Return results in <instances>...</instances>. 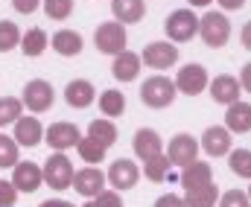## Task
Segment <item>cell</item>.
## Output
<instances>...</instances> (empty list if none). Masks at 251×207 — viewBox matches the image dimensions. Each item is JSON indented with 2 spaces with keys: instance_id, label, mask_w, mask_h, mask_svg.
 <instances>
[{
  "instance_id": "1",
  "label": "cell",
  "mask_w": 251,
  "mask_h": 207,
  "mask_svg": "<svg viewBox=\"0 0 251 207\" xmlns=\"http://www.w3.org/2000/svg\"><path fill=\"white\" fill-rule=\"evenodd\" d=\"M176 96H178L176 79H167V76H149L140 88V102L149 108H170Z\"/></svg>"
},
{
  "instance_id": "2",
  "label": "cell",
  "mask_w": 251,
  "mask_h": 207,
  "mask_svg": "<svg viewBox=\"0 0 251 207\" xmlns=\"http://www.w3.org/2000/svg\"><path fill=\"white\" fill-rule=\"evenodd\" d=\"M199 35H201V41H204L207 47L219 50V47H225L228 38H231V23H228V18H225L222 12H204V15L199 18Z\"/></svg>"
},
{
  "instance_id": "3",
  "label": "cell",
  "mask_w": 251,
  "mask_h": 207,
  "mask_svg": "<svg viewBox=\"0 0 251 207\" xmlns=\"http://www.w3.org/2000/svg\"><path fill=\"white\" fill-rule=\"evenodd\" d=\"M164 29H167V38L176 41V44H184L193 35H199V18L193 9H176L173 15H167L164 21Z\"/></svg>"
},
{
  "instance_id": "4",
  "label": "cell",
  "mask_w": 251,
  "mask_h": 207,
  "mask_svg": "<svg viewBox=\"0 0 251 207\" xmlns=\"http://www.w3.org/2000/svg\"><path fill=\"white\" fill-rule=\"evenodd\" d=\"M126 41H128V35H126V23H120V21L100 23L97 32H94V44H97V50L105 53V56H117V53H123Z\"/></svg>"
},
{
  "instance_id": "5",
  "label": "cell",
  "mask_w": 251,
  "mask_h": 207,
  "mask_svg": "<svg viewBox=\"0 0 251 207\" xmlns=\"http://www.w3.org/2000/svg\"><path fill=\"white\" fill-rule=\"evenodd\" d=\"M73 163L67 161L64 152H56L44 161V181L53 187V190H70L73 187Z\"/></svg>"
},
{
  "instance_id": "6",
  "label": "cell",
  "mask_w": 251,
  "mask_h": 207,
  "mask_svg": "<svg viewBox=\"0 0 251 207\" xmlns=\"http://www.w3.org/2000/svg\"><path fill=\"white\" fill-rule=\"evenodd\" d=\"M53 102H56V91H53L50 82H44V79H32V82L24 85V105H26L29 111H35V114L50 111Z\"/></svg>"
},
{
  "instance_id": "7",
  "label": "cell",
  "mask_w": 251,
  "mask_h": 207,
  "mask_svg": "<svg viewBox=\"0 0 251 207\" xmlns=\"http://www.w3.org/2000/svg\"><path fill=\"white\" fill-rule=\"evenodd\" d=\"M140 59H143L146 68L167 70L178 62V47H176V41H152V44L143 47V56Z\"/></svg>"
},
{
  "instance_id": "8",
  "label": "cell",
  "mask_w": 251,
  "mask_h": 207,
  "mask_svg": "<svg viewBox=\"0 0 251 207\" xmlns=\"http://www.w3.org/2000/svg\"><path fill=\"white\" fill-rule=\"evenodd\" d=\"M207 91H210V99L219 102V105H225V108L234 105V102H240V96H243V85H240V79L231 76V73L216 76V79L207 85Z\"/></svg>"
},
{
  "instance_id": "9",
  "label": "cell",
  "mask_w": 251,
  "mask_h": 207,
  "mask_svg": "<svg viewBox=\"0 0 251 207\" xmlns=\"http://www.w3.org/2000/svg\"><path fill=\"white\" fill-rule=\"evenodd\" d=\"M105 181H108V175L100 166H85V169H79L73 175V190L79 196H85V199H94V196H100L105 190Z\"/></svg>"
},
{
  "instance_id": "10",
  "label": "cell",
  "mask_w": 251,
  "mask_h": 207,
  "mask_svg": "<svg viewBox=\"0 0 251 207\" xmlns=\"http://www.w3.org/2000/svg\"><path fill=\"white\" fill-rule=\"evenodd\" d=\"M12 184L18 187V193H35L44 184V169L32 161H18L12 172Z\"/></svg>"
},
{
  "instance_id": "11",
  "label": "cell",
  "mask_w": 251,
  "mask_h": 207,
  "mask_svg": "<svg viewBox=\"0 0 251 207\" xmlns=\"http://www.w3.org/2000/svg\"><path fill=\"white\" fill-rule=\"evenodd\" d=\"M207 85H210V79H207V70L201 68V65H184V68L178 70V76H176V88L184 96L201 93Z\"/></svg>"
},
{
  "instance_id": "12",
  "label": "cell",
  "mask_w": 251,
  "mask_h": 207,
  "mask_svg": "<svg viewBox=\"0 0 251 207\" xmlns=\"http://www.w3.org/2000/svg\"><path fill=\"white\" fill-rule=\"evenodd\" d=\"M108 184L114 187V190H131L134 184H137V178H140V169H137V163L134 161H128V158H117L111 166H108Z\"/></svg>"
},
{
  "instance_id": "13",
  "label": "cell",
  "mask_w": 251,
  "mask_h": 207,
  "mask_svg": "<svg viewBox=\"0 0 251 207\" xmlns=\"http://www.w3.org/2000/svg\"><path fill=\"white\" fill-rule=\"evenodd\" d=\"M199 149H201V143L193 138V135H176V138L170 140V146H167V155H170V161L176 163V166H187L193 163L196 158H199Z\"/></svg>"
},
{
  "instance_id": "14",
  "label": "cell",
  "mask_w": 251,
  "mask_h": 207,
  "mask_svg": "<svg viewBox=\"0 0 251 207\" xmlns=\"http://www.w3.org/2000/svg\"><path fill=\"white\" fill-rule=\"evenodd\" d=\"M201 149H204L210 158H225V155L234 149L231 132H228L225 126H210V129H204V135H201Z\"/></svg>"
},
{
  "instance_id": "15",
  "label": "cell",
  "mask_w": 251,
  "mask_h": 207,
  "mask_svg": "<svg viewBox=\"0 0 251 207\" xmlns=\"http://www.w3.org/2000/svg\"><path fill=\"white\" fill-rule=\"evenodd\" d=\"M79 140H82V135H79V129H76L73 123H53V126L44 132V143H47L50 149H56V152L73 149Z\"/></svg>"
},
{
  "instance_id": "16",
  "label": "cell",
  "mask_w": 251,
  "mask_h": 207,
  "mask_svg": "<svg viewBox=\"0 0 251 207\" xmlns=\"http://www.w3.org/2000/svg\"><path fill=\"white\" fill-rule=\"evenodd\" d=\"M131 149H134V155L146 163V161H152L155 155L164 152V143H161V135H158L155 129H137V132H134V140H131Z\"/></svg>"
},
{
  "instance_id": "17",
  "label": "cell",
  "mask_w": 251,
  "mask_h": 207,
  "mask_svg": "<svg viewBox=\"0 0 251 207\" xmlns=\"http://www.w3.org/2000/svg\"><path fill=\"white\" fill-rule=\"evenodd\" d=\"M15 140H18V146H26V149L38 146L44 140V129L38 123V117H18L15 120Z\"/></svg>"
},
{
  "instance_id": "18",
  "label": "cell",
  "mask_w": 251,
  "mask_h": 207,
  "mask_svg": "<svg viewBox=\"0 0 251 207\" xmlns=\"http://www.w3.org/2000/svg\"><path fill=\"white\" fill-rule=\"evenodd\" d=\"M225 129L231 132V135H246L251 132V102H234V105H228V111H225Z\"/></svg>"
},
{
  "instance_id": "19",
  "label": "cell",
  "mask_w": 251,
  "mask_h": 207,
  "mask_svg": "<svg viewBox=\"0 0 251 207\" xmlns=\"http://www.w3.org/2000/svg\"><path fill=\"white\" fill-rule=\"evenodd\" d=\"M64 99H67L70 108H88L97 99V91H94V85L88 79H73L64 88Z\"/></svg>"
},
{
  "instance_id": "20",
  "label": "cell",
  "mask_w": 251,
  "mask_h": 207,
  "mask_svg": "<svg viewBox=\"0 0 251 207\" xmlns=\"http://www.w3.org/2000/svg\"><path fill=\"white\" fill-rule=\"evenodd\" d=\"M140 56L137 53H131V50H123V53H117L114 56V65H111V73H114V79L117 82H134L137 76H140Z\"/></svg>"
},
{
  "instance_id": "21",
  "label": "cell",
  "mask_w": 251,
  "mask_h": 207,
  "mask_svg": "<svg viewBox=\"0 0 251 207\" xmlns=\"http://www.w3.org/2000/svg\"><path fill=\"white\" fill-rule=\"evenodd\" d=\"M213 181V169H210V163H204V161H193L187 166H181V187L184 190H193V187H201V184H210Z\"/></svg>"
},
{
  "instance_id": "22",
  "label": "cell",
  "mask_w": 251,
  "mask_h": 207,
  "mask_svg": "<svg viewBox=\"0 0 251 207\" xmlns=\"http://www.w3.org/2000/svg\"><path fill=\"white\" fill-rule=\"evenodd\" d=\"M111 15L120 23H137L146 15V3L143 0H111Z\"/></svg>"
},
{
  "instance_id": "23",
  "label": "cell",
  "mask_w": 251,
  "mask_h": 207,
  "mask_svg": "<svg viewBox=\"0 0 251 207\" xmlns=\"http://www.w3.org/2000/svg\"><path fill=\"white\" fill-rule=\"evenodd\" d=\"M50 44H53V50H56L59 56H67V59H73V56L82 53V35L73 32V29H59V32L50 38Z\"/></svg>"
},
{
  "instance_id": "24",
  "label": "cell",
  "mask_w": 251,
  "mask_h": 207,
  "mask_svg": "<svg viewBox=\"0 0 251 207\" xmlns=\"http://www.w3.org/2000/svg\"><path fill=\"white\" fill-rule=\"evenodd\" d=\"M184 202H187V207H213L216 202H219V187L210 181V184L184 190Z\"/></svg>"
},
{
  "instance_id": "25",
  "label": "cell",
  "mask_w": 251,
  "mask_h": 207,
  "mask_svg": "<svg viewBox=\"0 0 251 207\" xmlns=\"http://www.w3.org/2000/svg\"><path fill=\"white\" fill-rule=\"evenodd\" d=\"M47 44H50V38H47V32L38 29V26H32V29H26V35H21V50H24V56H29V59H38V56L47 50Z\"/></svg>"
},
{
  "instance_id": "26",
  "label": "cell",
  "mask_w": 251,
  "mask_h": 207,
  "mask_svg": "<svg viewBox=\"0 0 251 207\" xmlns=\"http://www.w3.org/2000/svg\"><path fill=\"white\" fill-rule=\"evenodd\" d=\"M76 152H79V158H82L85 163H102V161H105L108 146L88 135V138H82L79 143H76Z\"/></svg>"
},
{
  "instance_id": "27",
  "label": "cell",
  "mask_w": 251,
  "mask_h": 207,
  "mask_svg": "<svg viewBox=\"0 0 251 207\" xmlns=\"http://www.w3.org/2000/svg\"><path fill=\"white\" fill-rule=\"evenodd\" d=\"M170 166H173V161H170V155H155L152 161H146L143 163V175L152 181V184H161V181H167V175H170Z\"/></svg>"
},
{
  "instance_id": "28",
  "label": "cell",
  "mask_w": 251,
  "mask_h": 207,
  "mask_svg": "<svg viewBox=\"0 0 251 207\" xmlns=\"http://www.w3.org/2000/svg\"><path fill=\"white\" fill-rule=\"evenodd\" d=\"M228 166L237 178L251 181V149H231L228 152Z\"/></svg>"
},
{
  "instance_id": "29",
  "label": "cell",
  "mask_w": 251,
  "mask_h": 207,
  "mask_svg": "<svg viewBox=\"0 0 251 207\" xmlns=\"http://www.w3.org/2000/svg\"><path fill=\"white\" fill-rule=\"evenodd\" d=\"M100 111L105 117H120L126 111V96L120 91H102L100 93Z\"/></svg>"
},
{
  "instance_id": "30",
  "label": "cell",
  "mask_w": 251,
  "mask_h": 207,
  "mask_svg": "<svg viewBox=\"0 0 251 207\" xmlns=\"http://www.w3.org/2000/svg\"><path fill=\"white\" fill-rule=\"evenodd\" d=\"M88 135L91 138H97L100 143H105V146H114L117 143V126L105 117V120H94L91 126H88Z\"/></svg>"
},
{
  "instance_id": "31",
  "label": "cell",
  "mask_w": 251,
  "mask_h": 207,
  "mask_svg": "<svg viewBox=\"0 0 251 207\" xmlns=\"http://www.w3.org/2000/svg\"><path fill=\"white\" fill-rule=\"evenodd\" d=\"M21 111H24V99L3 96V99H0V129H3V126H9V123H15L18 117H24Z\"/></svg>"
},
{
  "instance_id": "32",
  "label": "cell",
  "mask_w": 251,
  "mask_h": 207,
  "mask_svg": "<svg viewBox=\"0 0 251 207\" xmlns=\"http://www.w3.org/2000/svg\"><path fill=\"white\" fill-rule=\"evenodd\" d=\"M21 44V29L12 21H0V53H9Z\"/></svg>"
},
{
  "instance_id": "33",
  "label": "cell",
  "mask_w": 251,
  "mask_h": 207,
  "mask_svg": "<svg viewBox=\"0 0 251 207\" xmlns=\"http://www.w3.org/2000/svg\"><path fill=\"white\" fill-rule=\"evenodd\" d=\"M18 163V140L0 135V169L15 166Z\"/></svg>"
},
{
  "instance_id": "34",
  "label": "cell",
  "mask_w": 251,
  "mask_h": 207,
  "mask_svg": "<svg viewBox=\"0 0 251 207\" xmlns=\"http://www.w3.org/2000/svg\"><path fill=\"white\" fill-rule=\"evenodd\" d=\"M41 6H44L47 18H53V21H67L73 12V0H44Z\"/></svg>"
},
{
  "instance_id": "35",
  "label": "cell",
  "mask_w": 251,
  "mask_h": 207,
  "mask_svg": "<svg viewBox=\"0 0 251 207\" xmlns=\"http://www.w3.org/2000/svg\"><path fill=\"white\" fill-rule=\"evenodd\" d=\"M82 207H123V199H120V190H102L100 196L88 199Z\"/></svg>"
},
{
  "instance_id": "36",
  "label": "cell",
  "mask_w": 251,
  "mask_h": 207,
  "mask_svg": "<svg viewBox=\"0 0 251 207\" xmlns=\"http://www.w3.org/2000/svg\"><path fill=\"white\" fill-rule=\"evenodd\" d=\"M219 207H251V199L243 190H228L219 196Z\"/></svg>"
},
{
  "instance_id": "37",
  "label": "cell",
  "mask_w": 251,
  "mask_h": 207,
  "mask_svg": "<svg viewBox=\"0 0 251 207\" xmlns=\"http://www.w3.org/2000/svg\"><path fill=\"white\" fill-rule=\"evenodd\" d=\"M18 202V187L12 181H0V207H12Z\"/></svg>"
},
{
  "instance_id": "38",
  "label": "cell",
  "mask_w": 251,
  "mask_h": 207,
  "mask_svg": "<svg viewBox=\"0 0 251 207\" xmlns=\"http://www.w3.org/2000/svg\"><path fill=\"white\" fill-rule=\"evenodd\" d=\"M155 207H187V202H184V196L167 193V196H161V199L155 202Z\"/></svg>"
},
{
  "instance_id": "39",
  "label": "cell",
  "mask_w": 251,
  "mask_h": 207,
  "mask_svg": "<svg viewBox=\"0 0 251 207\" xmlns=\"http://www.w3.org/2000/svg\"><path fill=\"white\" fill-rule=\"evenodd\" d=\"M41 3H44V0H12V6H15L21 15H32Z\"/></svg>"
},
{
  "instance_id": "40",
  "label": "cell",
  "mask_w": 251,
  "mask_h": 207,
  "mask_svg": "<svg viewBox=\"0 0 251 207\" xmlns=\"http://www.w3.org/2000/svg\"><path fill=\"white\" fill-rule=\"evenodd\" d=\"M240 85H243V91H246V93H251V62L240 70Z\"/></svg>"
},
{
  "instance_id": "41",
  "label": "cell",
  "mask_w": 251,
  "mask_h": 207,
  "mask_svg": "<svg viewBox=\"0 0 251 207\" xmlns=\"http://www.w3.org/2000/svg\"><path fill=\"white\" fill-rule=\"evenodd\" d=\"M225 12H237V9H243L246 6V0H216Z\"/></svg>"
},
{
  "instance_id": "42",
  "label": "cell",
  "mask_w": 251,
  "mask_h": 207,
  "mask_svg": "<svg viewBox=\"0 0 251 207\" xmlns=\"http://www.w3.org/2000/svg\"><path fill=\"white\" fill-rule=\"evenodd\" d=\"M240 41H243V47H246V50H251V21L243 26V32H240Z\"/></svg>"
},
{
  "instance_id": "43",
  "label": "cell",
  "mask_w": 251,
  "mask_h": 207,
  "mask_svg": "<svg viewBox=\"0 0 251 207\" xmlns=\"http://www.w3.org/2000/svg\"><path fill=\"white\" fill-rule=\"evenodd\" d=\"M38 207H76V205H70V202H64V199H47V202H41Z\"/></svg>"
},
{
  "instance_id": "44",
  "label": "cell",
  "mask_w": 251,
  "mask_h": 207,
  "mask_svg": "<svg viewBox=\"0 0 251 207\" xmlns=\"http://www.w3.org/2000/svg\"><path fill=\"white\" fill-rule=\"evenodd\" d=\"M190 3V9H204V6H210L213 0H187Z\"/></svg>"
},
{
  "instance_id": "45",
  "label": "cell",
  "mask_w": 251,
  "mask_h": 207,
  "mask_svg": "<svg viewBox=\"0 0 251 207\" xmlns=\"http://www.w3.org/2000/svg\"><path fill=\"white\" fill-rule=\"evenodd\" d=\"M249 199H251V187H249Z\"/></svg>"
}]
</instances>
